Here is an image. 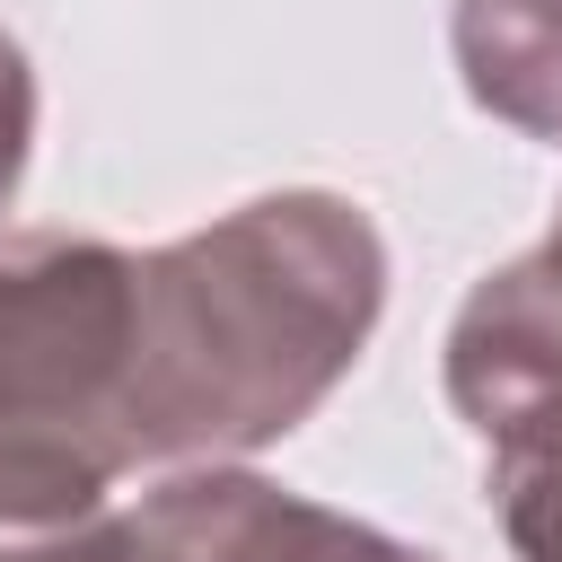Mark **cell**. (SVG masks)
I'll return each instance as SVG.
<instances>
[{"instance_id": "obj_6", "label": "cell", "mask_w": 562, "mask_h": 562, "mask_svg": "<svg viewBox=\"0 0 562 562\" xmlns=\"http://www.w3.org/2000/svg\"><path fill=\"white\" fill-rule=\"evenodd\" d=\"M492 509L518 562H562V448L492 457Z\"/></svg>"}, {"instance_id": "obj_1", "label": "cell", "mask_w": 562, "mask_h": 562, "mask_svg": "<svg viewBox=\"0 0 562 562\" xmlns=\"http://www.w3.org/2000/svg\"><path fill=\"white\" fill-rule=\"evenodd\" d=\"M386 246L351 193H255L140 255L132 448L140 465H228L299 430L369 351Z\"/></svg>"}, {"instance_id": "obj_3", "label": "cell", "mask_w": 562, "mask_h": 562, "mask_svg": "<svg viewBox=\"0 0 562 562\" xmlns=\"http://www.w3.org/2000/svg\"><path fill=\"white\" fill-rule=\"evenodd\" d=\"M114 562H439L369 518H342L325 501H299L246 465H184L158 492H140L123 518H105Z\"/></svg>"}, {"instance_id": "obj_2", "label": "cell", "mask_w": 562, "mask_h": 562, "mask_svg": "<svg viewBox=\"0 0 562 562\" xmlns=\"http://www.w3.org/2000/svg\"><path fill=\"white\" fill-rule=\"evenodd\" d=\"M140 255L105 237H0V527H79L132 448Z\"/></svg>"}, {"instance_id": "obj_7", "label": "cell", "mask_w": 562, "mask_h": 562, "mask_svg": "<svg viewBox=\"0 0 562 562\" xmlns=\"http://www.w3.org/2000/svg\"><path fill=\"white\" fill-rule=\"evenodd\" d=\"M26 149H35V70H26L18 35H0V202L18 193Z\"/></svg>"}, {"instance_id": "obj_8", "label": "cell", "mask_w": 562, "mask_h": 562, "mask_svg": "<svg viewBox=\"0 0 562 562\" xmlns=\"http://www.w3.org/2000/svg\"><path fill=\"white\" fill-rule=\"evenodd\" d=\"M0 562H114V553L105 518H79V527H0Z\"/></svg>"}, {"instance_id": "obj_5", "label": "cell", "mask_w": 562, "mask_h": 562, "mask_svg": "<svg viewBox=\"0 0 562 562\" xmlns=\"http://www.w3.org/2000/svg\"><path fill=\"white\" fill-rule=\"evenodd\" d=\"M465 97L509 132L562 140V0H457L448 18Z\"/></svg>"}, {"instance_id": "obj_4", "label": "cell", "mask_w": 562, "mask_h": 562, "mask_svg": "<svg viewBox=\"0 0 562 562\" xmlns=\"http://www.w3.org/2000/svg\"><path fill=\"white\" fill-rule=\"evenodd\" d=\"M448 404L492 457L562 448V228L474 281L448 325Z\"/></svg>"}]
</instances>
